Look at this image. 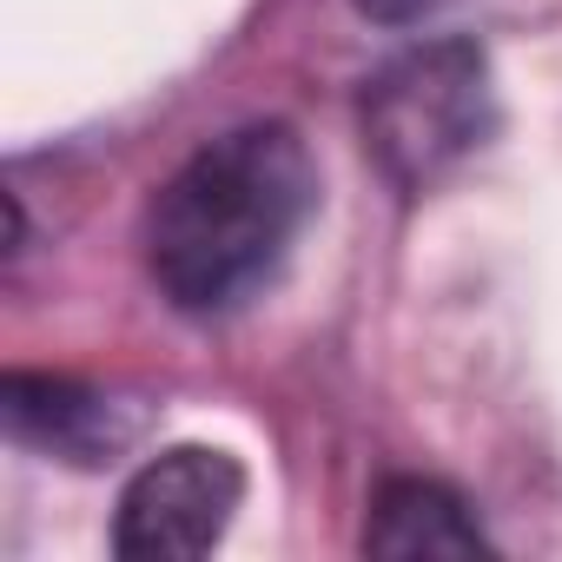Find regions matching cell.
<instances>
[{"label":"cell","instance_id":"1","mask_svg":"<svg viewBox=\"0 0 562 562\" xmlns=\"http://www.w3.org/2000/svg\"><path fill=\"white\" fill-rule=\"evenodd\" d=\"M318 172L292 126H238L192 153L146 212L153 285L186 318L245 305L312 218Z\"/></svg>","mask_w":562,"mask_h":562},{"label":"cell","instance_id":"2","mask_svg":"<svg viewBox=\"0 0 562 562\" xmlns=\"http://www.w3.org/2000/svg\"><path fill=\"white\" fill-rule=\"evenodd\" d=\"M496 126L490 60L470 41H430L397 54L364 87V146L391 186L430 192L450 179Z\"/></svg>","mask_w":562,"mask_h":562},{"label":"cell","instance_id":"3","mask_svg":"<svg viewBox=\"0 0 562 562\" xmlns=\"http://www.w3.org/2000/svg\"><path fill=\"white\" fill-rule=\"evenodd\" d=\"M245 503V470L225 450L205 443H179L159 450L120 496V522H113V549L133 562H186L205 555L225 529L232 509Z\"/></svg>","mask_w":562,"mask_h":562},{"label":"cell","instance_id":"4","mask_svg":"<svg viewBox=\"0 0 562 562\" xmlns=\"http://www.w3.org/2000/svg\"><path fill=\"white\" fill-rule=\"evenodd\" d=\"M364 549L371 555H476V549H490V536L457 490L424 483V476H397L371 503Z\"/></svg>","mask_w":562,"mask_h":562},{"label":"cell","instance_id":"5","mask_svg":"<svg viewBox=\"0 0 562 562\" xmlns=\"http://www.w3.org/2000/svg\"><path fill=\"white\" fill-rule=\"evenodd\" d=\"M0 417H8V430L21 443L67 450V457H100V443L106 450L120 443L113 404L80 384H60V378H8L0 384Z\"/></svg>","mask_w":562,"mask_h":562},{"label":"cell","instance_id":"6","mask_svg":"<svg viewBox=\"0 0 562 562\" xmlns=\"http://www.w3.org/2000/svg\"><path fill=\"white\" fill-rule=\"evenodd\" d=\"M443 8H450V0H358V14L378 21V27H417V21H430Z\"/></svg>","mask_w":562,"mask_h":562}]
</instances>
